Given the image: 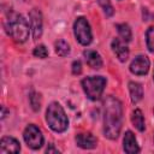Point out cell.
I'll return each mask as SVG.
<instances>
[{
	"instance_id": "6da1fadb",
	"label": "cell",
	"mask_w": 154,
	"mask_h": 154,
	"mask_svg": "<svg viewBox=\"0 0 154 154\" xmlns=\"http://www.w3.org/2000/svg\"><path fill=\"white\" fill-rule=\"evenodd\" d=\"M123 124L122 102L114 96H107L103 101V134L109 140H116Z\"/></svg>"
},
{
	"instance_id": "7a4b0ae2",
	"label": "cell",
	"mask_w": 154,
	"mask_h": 154,
	"mask_svg": "<svg viewBox=\"0 0 154 154\" xmlns=\"http://www.w3.org/2000/svg\"><path fill=\"white\" fill-rule=\"evenodd\" d=\"M5 29L7 35L18 43L25 42L29 37V23L22 14L11 16L5 24Z\"/></svg>"
},
{
	"instance_id": "3957f363",
	"label": "cell",
	"mask_w": 154,
	"mask_h": 154,
	"mask_svg": "<svg viewBox=\"0 0 154 154\" xmlns=\"http://www.w3.org/2000/svg\"><path fill=\"white\" fill-rule=\"evenodd\" d=\"M46 122L55 132H64L69 126V119L64 108L58 102H52L46 111Z\"/></svg>"
},
{
	"instance_id": "277c9868",
	"label": "cell",
	"mask_w": 154,
	"mask_h": 154,
	"mask_svg": "<svg viewBox=\"0 0 154 154\" xmlns=\"http://www.w3.org/2000/svg\"><path fill=\"white\" fill-rule=\"evenodd\" d=\"M106 85V78L102 76H90L82 81V87L88 99L96 101L101 97Z\"/></svg>"
},
{
	"instance_id": "5b68a950",
	"label": "cell",
	"mask_w": 154,
	"mask_h": 154,
	"mask_svg": "<svg viewBox=\"0 0 154 154\" xmlns=\"http://www.w3.org/2000/svg\"><path fill=\"white\" fill-rule=\"evenodd\" d=\"M73 34H75V37L77 38V41L83 46H88L93 40L90 25H89L88 20L84 17H78L75 20V23H73Z\"/></svg>"
},
{
	"instance_id": "8992f818",
	"label": "cell",
	"mask_w": 154,
	"mask_h": 154,
	"mask_svg": "<svg viewBox=\"0 0 154 154\" xmlns=\"http://www.w3.org/2000/svg\"><path fill=\"white\" fill-rule=\"evenodd\" d=\"M23 137L28 147H30L31 149H38L43 144V135L41 130L34 124H30L25 128L23 132Z\"/></svg>"
},
{
	"instance_id": "52a82bcc",
	"label": "cell",
	"mask_w": 154,
	"mask_h": 154,
	"mask_svg": "<svg viewBox=\"0 0 154 154\" xmlns=\"http://www.w3.org/2000/svg\"><path fill=\"white\" fill-rule=\"evenodd\" d=\"M29 20H30V25H31V31H32V37L34 40H38L42 35V14L40 12V10L37 8H32L29 13Z\"/></svg>"
},
{
	"instance_id": "ba28073f",
	"label": "cell",
	"mask_w": 154,
	"mask_h": 154,
	"mask_svg": "<svg viewBox=\"0 0 154 154\" xmlns=\"http://www.w3.org/2000/svg\"><path fill=\"white\" fill-rule=\"evenodd\" d=\"M149 65H150V63H149L148 57H146V55H138V57H136L131 61V64H130V71L134 75L144 76L149 71Z\"/></svg>"
},
{
	"instance_id": "9c48e42d",
	"label": "cell",
	"mask_w": 154,
	"mask_h": 154,
	"mask_svg": "<svg viewBox=\"0 0 154 154\" xmlns=\"http://www.w3.org/2000/svg\"><path fill=\"white\" fill-rule=\"evenodd\" d=\"M76 143L78 147L83 149H93L96 147L97 140L90 132H82V134L76 135Z\"/></svg>"
},
{
	"instance_id": "30bf717a",
	"label": "cell",
	"mask_w": 154,
	"mask_h": 154,
	"mask_svg": "<svg viewBox=\"0 0 154 154\" xmlns=\"http://www.w3.org/2000/svg\"><path fill=\"white\" fill-rule=\"evenodd\" d=\"M20 144L13 137H2L0 142V153H19Z\"/></svg>"
},
{
	"instance_id": "8fae6325",
	"label": "cell",
	"mask_w": 154,
	"mask_h": 154,
	"mask_svg": "<svg viewBox=\"0 0 154 154\" xmlns=\"http://www.w3.org/2000/svg\"><path fill=\"white\" fill-rule=\"evenodd\" d=\"M123 148L128 154H135L140 152V147L135 135L131 131H126L123 140Z\"/></svg>"
},
{
	"instance_id": "7c38bea8",
	"label": "cell",
	"mask_w": 154,
	"mask_h": 154,
	"mask_svg": "<svg viewBox=\"0 0 154 154\" xmlns=\"http://www.w3.org/2000/svg\"><path fill=\"white\" fill-rule=\"evenodd\" d=\"M111 46H112V49H113L114 54L117 55V58L120 61H126V59L129 58V48L126 47L124 41H122L119 38H114L112 41Z\"/></svg>"
},
{
	"instance_id": "4fadbf2b",
	"label": "cell",
	"mask_w": 154,
	"mask_h": 154,
	"mask_svg": "<svg viewBox=\"0 0 154 154\" xmlns=\"http://www.w3.org/2000/svg\"><path fill=\"white\" fill-rule=\"evenodd\" d=\"M83 55L85 58V61L87 64L91 67V69H95V70H99L102 67V59H101V55L94 51V49H85L83 52Z\"/></svg>"
},
{
	"instance_id": "5bb4252c",
	"label": "cell",
	"mask_w": 154,
	"mask_h": 154,
	"mask_svg": "<svg viewBox=\"0 0 154 154\" xmlns=\"http://www.w3.org/2000/svg\"><path fill=\"white\" fill-rule=\"evenodd\" d=\"M129 90H130V96H131V101L134 103H137L138 101L142 100L143 96V88L140 83L137 82H130L129 83Z\"/></svg>"
},
{
	"instance_id": "9a60e30c",
	"label": "cell",
	"mask_w": 154,
	"mask_h": 154,
	"mask_svg": "<svg viewBox=\"0 0 154 154\" xmlns=\"http://www.w3.org/2000/svg\"><path fill=\"white\" fill-rule=\"evenodd\" d=\"M131 122L134 124V126L138 130V131H143L144 130V117H143V113L141 109H135L131 114Z\"/></svg>"
},
{
	"instance_id": "2e32d148",
	"label": "cell",
	"mask_w": 154,
	"mask_h": 154,
	"mask_svg": "<svg viewBox=\"0 0 154 154\" xmlns=\"http://www.w3.org/2000/svg\"><path fill=\"white\" fill-rule=\"evenodd\" d=\"M116 28H117V30H118L119 36L122 37V40H123L124 42H129V41L131 40L132 34H131V29H130V26H129L128 24H125V23L117 24Z\"/></svg>"
},
{
	"instance_id": "e0dca14e",
	"label": "cell",
	"mask_w": 154,
	"mask_h": 154,
	"mask_svg": "<svg viewBox=\"0 0 154 154\" xmlns=\"http://www.w3.org/2000/svg\"><path fill=\"white\" fill-rule=\"evenodd\" d=\"M55 53L60 57H66L70 53V46L64 40H59L55 42Z\"/></svg>"
},
{
	"instance_id": "ac0fdd59",
	"label": "cell",
	"mask_w": 154,
	"mask_h": 154,
	"mask_svg": "<svg viewBox=\"0 0 154 154\" xmlns=\"http://www.w3.org/2000/svg\"><path fill=\"white\" fill-rule=\"evenodd\" d=\"M97 2H99V5L101 6V8L103 10L106 17H111V16H113V13H114V8H113V6H112V4H111L109 0H97Z\"/></svg>"
},
{
	"instance_id": "d6986e66",
	"label": "cell",
	"mask_w": 154,
	"mask_h": 154,
	"mask_svg": "<svg viewBox=\"0 0 154 154\" xmlns=\"http://www.w3.org/2000/svg\"><path fill=\"white\" fill-rule=\"evenodd\" d=\"M146 41H147L148 49L154 53V25L148 28V30L146 32Z\"/></svg>"
},
{
	"instance_id": "ffe728a7",
	"label": "cell",
	"mask_w": 154,
	"mask_h": 154,
	"mask_svg": "<svg viewBox=\"0 0 154 154\" xmlns=\"http://www.w3.org/2000/svg\"><path fill=\"white\" fill-rule=\"evenodd\" d=\"M29 100H30V105L32 107L34 111H38L40 107H41V97L37 93H31L30 96H29Z\"/></svg>"
},
{
	"instance_id": "44dd1931",
	"label": "cell",
	"mask_w": 154,
	"mask_h": 154,
	"mask_svg": "<svg viewBox=\"0 0 154 154\" xmlns=\"http://www.w3.org/2000/svg\"><path fill=\"white\" fill-rule=\"evenodd\" d=\"M34 55L37 57V58L45 59V58H47V55H48V51H47V48H46L43 45H40V46H37V47L34 49Z\"/></svg>"
},
{
	"instance_id": "7402d4cb",
	"label": "cell",
	"mask_w": 154,
	"mask_h": 154,
	"mask_svg": "<svg viewBox=\"0 0 154 154\" xmlns=\"http://www.w3.org/2000/svg\"><path fill=\"white\" fill-rule=\"evenodd\" d=\"M82 72V64L79 60H75L72 63V73L73 75H79Z\"/></svg>"
},
{
	"instance_id": "603a6c76",
	"label": "cell",
	"mask_w": 154,
	"mask_h": 154,
	"mask_svg": "<svg viewBox=\"0 0 154 154\" xmlns=\"http://www.w3.org/2000/svg\"><path fill=\"white\" fill-rule=\"evenodd\" d=\"M46 152H47V153H59V150H58L57 148H54L53 144H49V147L46 149Z\"/></svg>"
},
{
	"instance_id": "cb8c5ba5",
	"label": "cell",
	"mask_w": 154,
	"mask_h": 154,
	"mask_svg": "<svg viewBox=\"0 0 154 154\" xmlns=\"http://www.w3.org/2000/svg\"><path fill=\"white\" fill-rule=\"evenodd\" d=\"M143 12H146L147 14H148V10L147 8H143ZM154 17V14H150V17H148V16H143V18H144V20H149L150 18H153Z\"/></svg>"
}]
</instances>
